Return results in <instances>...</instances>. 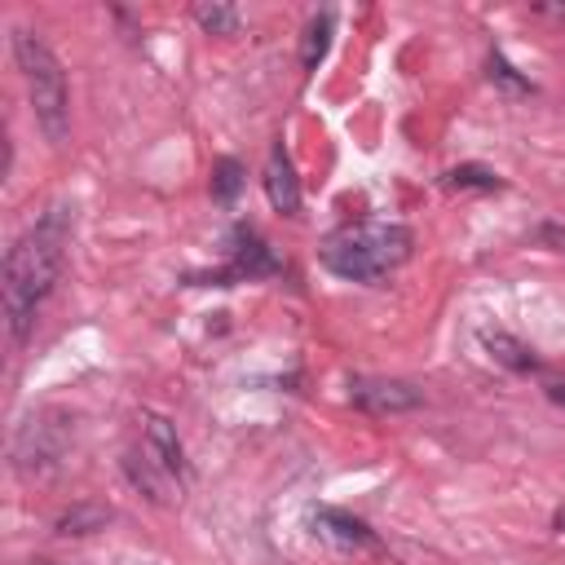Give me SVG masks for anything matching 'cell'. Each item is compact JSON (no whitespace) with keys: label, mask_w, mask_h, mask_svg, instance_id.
Segmentation results:
<instances>
[{"label":"cell","mask_w":565,"mask_h":565,"mask_svg":"<svg viewBox=\"0 0 565 565\" xmlns=\"http://www.w3.org/2000/svg\"><path fill=\"white\" fill-rule=\"evenodd\" d=\"M13 57L22 66V79H26V93H31V110H35L40 132L53 146H62L71 137V93H66V71H62L57 53L44 44L40 31L18 26L13 31Z\"/></svg>","instance_id":"3957f363"},{"label":"cell","mask_w":565,"mask_h":565,"mask_svg":"<svg viewBox=\"0 0 565 565\" xmlns=\"http://www.w3.org/2000/svg\"><path fill=\"white\" fill-rule=\"evenodd\" d=\"M57 415H31L22 428H18V437H13V463L22 468V472H44V468H53L57 459H62V450H66V424H53Z\"/></svg>","instance_id":"52a82bcc"},{"label":"cell","mask_w":565,"mask_h":565,"mask_svg":"<svg viewBox=\"0 0 565 565\" xmlns=\"http://www.w3.org/2000/svg\"><path fill=\"white\" fill-rule=\"evenodd\" d=\"M441 185L446 190H503V177L494 168H486V163H459V168H450L441 177Z\"/></svg>","instance_id":"5bb4252c"},{"label":"cell","mask_w":565,"mask_h":565,"mask_svg":"<svg viewBox=\"0 0 565 565\" xmlns=\"http://www.w3.org/2000/svg\"><path fill=\"white\" fill-rule=\"evenodd\" d=\"M477 335H481V349H486L499 366H508V371H539L534 349L521 344L516 335H508V331H499V327H481Z\"/></svg>","instance_id":"30bf717a"},{"label":"cell","mask_w":565,"mask_h":565,"mask_svg":"<svg viewBox=\"0 0 565 565\" xmlns=\"http://www.w3.org/2000/svg\"><path fill=\"white\" fill-rule=\"evenodd\" d=\"M71 203H53L9 252H4V318H9V340L26 344L35 331V313L49 300L62 260H66V243H71Z\"/></svg>","instance_id":"6da1fadb"},{"label":"cell","mask_w":565,"mask_h":565,"mask_svg":"<svg viewBox=\"0 0 565 565\" xmlns=\"http://www.w3.org/2000/svg\"><path fill=\"white\" fill-rule=\"evenodd\" d=\"M31 565H62V561H31Z\"/></svg>","instance_id":"44dd1931"},{"label":"cell","mask_w":565,"mask_h":565,"mask_svg":"<svg viewBox=\"0 0 565 565\" xmlns=\"http://www.w3.org/2000/svg\"><path fill=\"white\" fill-rule=\"evenodd\" d=\"M238 190H243V163L238 159H216L212 163V199L221 203V207H230L234 199H238Z\"/></svg>","instance_id":"9a60e30c"},{"label":"cell","mask_w":565,"mask_h":565,"mask_svg":"<svg viewBox=\"0 0 565 565\" xmlns=\"http://www.w3.org/2000/svg\"><path fill=\"white\" fill-rule=\"evenodd\" d=\"M547 397H552L556 406H565V384H547Z\"/></svg>","instance_id":"d6986e66"},{"label":"cell","mask_w":565,"mask_h":565,"mask_svg":"<svg viewBox=\"0 0 565 565\" xmlns=\"http://www.w3.org/2000/svg\"><path fill=\"white\" fill-rule=\"evenodd\" d=\"M194 22L207 35H234L243 26V13L234 4H194Z\"/></svg>","instance_id":"2e32d148"},{"label":"cell","mask_w":565,"mask_h":565,"mask_svg":"<svg viewBox=\"0 0 565 565\" xmlns=\"http://www.w3.org/2000/svg\"><path fill=\"white\" fill-rule=\"evenodd\" d=\"M539 238H543V243H552L556 252H565V225L547 221V225H539Z\"/></svg>","instance_id":"ac0fdd59"},{"label":"cell","mask_w":565,"mask_h":565,"mask_svg":"<svg viewBox=\"0 0 565 565\" xmlns=\"http://www.w3.org/2000/svg\"><path fill=\"white\" fill-rule=\"evenodd\" d=\"M552 530H565V508H556V512H552Z\"/></svg>","instance_id":"ffe728a7"},{"label":"cell","mask_w":565,"mask_h":565,"mask_svg":"<svg viewBox=\"0 0 565 565\" xmlns=\"http://www.w3.org/2000/svg\"><path fill=\"white\" fill-rule=\"evenodd\" d=\"M278 269H282V260L274 256V247L252 225H234V234H230V265L212 269V274H185V282L190 287H230V282L269 278Z\"/></svg>","instance_id":"277c9868"},{"label":"cell","mask_w":565,"mask_h":565,"mask_svg":"<svg viewBox=\"0 0 565 565\" xmlns=\"http://www.w3.org/2000/svg\"><path fill=\"white\" fill-rule=\"evenodd\" d=\"M146 450L172 472V477H190V463H185V446H181V437H177V424L168 419V415H146Z\"/></svg>","instance_id":"9c48e42d"},{"label":"cell","mask_w":565,"mask_h":565,"mask_svg":"<svg viewBox=\"0 0 565 565\" xmlns=\"http://www.w3.org/2000/svg\"><path fill=\"white\" fill-rule=\"evenodd\" d=\"M349 402L366 415H402L424 406V388L397 375H353L349 380Z\"/></svg>","instance_id":"8992f818"},{"label":"cell","mask_w":565,"mask_h":565,"mask_svg":"<svg viewBox=\"0 0 565 565\" xmlns=\"http://www.w3.org/2000/svg\"><path fill=\"white\" fill-rule=\"evenodd\" d=\"M486 71H490V84H499L503 93H512V97H525V93H534V84L503 57V53H490V62H486Z\"/></svg>","instance_id":"e0dca14e"},{"label":"cell","mask_w":565,"mask_h":565,"mask_svg":"<svg viewBox=\"0 0 565 565\" xmlns=\"http://www.w3.org/2000/svg\"><path fill=\"white\" fill-rule=\"evenodd\" d=\"M260 181H265V194H269L274 212L300 216V177H296V163H291V154H287L282 141L269 146V154H265V177H260Z\"/></svg>","instance_id":"ba28073f"},{"label":"cell","mask_w":565,"mask_h":565,"mask_svg":"<svg viewBox=\"0 0 565 565\" xmlns=\"http://www.w3.org/2000/svg\"><path fill=\"white\" fill-rule=\"evenodd\" d=\"M415 238L406 225L397 221H362V225H344L335 230L318 256L331 274L349 278V282H380L384 274H393L406 256H411Z\"/></svg>","instance_id":"7a4b0ae2"},{"label":"cell","mask_w":565,"mask_h":565,"mask_svg":"<svg viewBox=\"0 0 565 565\" xmlns=\"http://www.w3.org/2000/svg\"><path fill=\"white\" fill-rule=\"evenodd\" d=\"M331 31H335V13H331V9H322V13H313V18L305 22V31H300V66H305V71H313V66L327 57Z\"/></svg>","instance_id":"7c38bea8"},{"label":"cell","mask_w":565,"mask_h":565,"mask_svg":"<svg viewBox=\"0 0 565 565\" xmlns=\"http://www.w3.org/2000/svg\"><path fill=\"white\" fill-rule=\"evenodd\" d=\"M115 521V512L110 508H102V503H75V508H66L57 521H53V530L57 534H93V530H106Z\"/></svg>","instance_id":"4fadbf2b"},{"label":"cell","mask_w":565,"mask_h":565,"mask_svg":"<svg viewBox=\"0 0 565 565\" xmlns=\"http://www.w3.org/2000/svg\"><path fill=\"white\" fill-rule=\"evenodd\" d=\"M124 472H128V481H132L150 503H168V477H172V472H168L150 450H146V459H141L137 450H128V455H124Z\"/></svg>","instance_id":"8fae6325"},{"label":"cell","mask_w":565,"mask_h":565,"mask_svg":"<svg viewBox=\"0 0 565 565\" xmlns=\"http://www.w3.org/2000/svg\"><path fill=\"white\" fill-rule=\"evenodd\" d=\"M309 534L331 547L335 556H375L380 552V534L358 521L353 512H340V508H309Z\"/></svg>","instance_id":"5b68a950"}]
</instances>
